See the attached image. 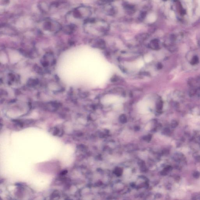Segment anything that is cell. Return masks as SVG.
Here are the masks:
<instances>
[{"mask_svg": "<svg viewBox=\"0 0 200 200\" xmlns=\"http://www.w3.org/2000/svg\"><path fill=\"white\" fill-rule=\"evenodd\" d=\"M53 22L51 21H48L45 22V24H44V27L46 30L48 31H53V27H55V26H56V25H54V23H53Z\"/></svg>", "mask_w": 200, "mask_h": 200, "instance_id": "1", "label": "cell"}, {"mask_svg": "<svg viewBox=\"0 0 200 200\" xmlns=\"http://www.w3.org/2000/svg\"><path fill=\"white\" fill-rule=\"evenodd\" d=\"M198 62H199L198 57L197 56H195L193 57L192 59L191 60L190 63H191V65H196V64H198Z\"/></svg>", "mask_w": 200, "mask_h": 200, "instance_id": "2", "label": "cell"}, {"mask_svg": "<svg viewBox=\"0 0 200 200\" xmlns=\"http://www.w3.org/2000/svg\"><path fill=\"white\" fill-rule=\"evenodd\" d=\"M196 94L198 97H200V88L196 89Z\"/></svg>", "mask_w": 200, "mask_h": 200, "instance_id": "3", "label": "cell"}]
</instances>
